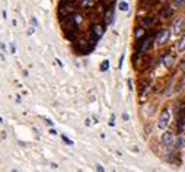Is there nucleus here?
<instances>
[{
    "mask_svg": "<svg viewBox=\"0 0 185 172\" xmlns=\"http://www.w3.org/2000/svg\"><path fill=\"white\" fill-rule=\"evenodd\" d=\"M169 121H170V112H169V110H165V111L162 112L159 121H157V127H159L160 130H166Z\"/></svg>",
    "mask_w": 185,
    "mask_h": 172,
    "instance_id": "f257e3e1",
    "label": "nucleus"
},
{
    "mask_svg": "<svg viewBox=\"0 0 185 172\" xmlns=\"http://www.w3.org/2000/svg\"><path fill=\"white\" fill-rule=\"evenodd\" d=\"M169 37H170V31H169V29H162V31L159 32V35H157V44H159V45L165 44V42L169 40Z\"/></svg>",
    "mask_w": 185,
    "mask_h": 172,
    "instance_id": "f03ea898",
    "label": "nucleus"
},
{
    "mask_svg": "<svg viewBox=\"0 0 185 172\" xmlns=\"http://www.w3.org/2000/svg\"><path fill=\"white\" fill-rule=\"evenodd\" d=\"M162 144H165V146H172L173 144V134L170 133V131H165L163 134H162Z\"/></svg>",
    "mask_w": 185,
    "mask_h": 172,
    "instance_id": "7ed1b4c3",
    "label": "nucleus"
},
{
    "mask_svg": "<svg viewBox=\"0 0 185 172\" xmlns=\"http://www.w3.org/2000/svg\"><path fill=\"white\" fill-rule=\"evenodd\" d=\"M184 29H185V21H184L182 18H179V19L175 22V25H173V32L178 35V34H181Z\"/></svg>",
    "mask_w": 185,
    "mask_h": 172,
    "instance_id": "20e7f679",
    "label": "nucleus"
},
{
    "mask_svg": "<svg viewBox=\"0 0 185 172\" xmlns=\"http://www.w3.org/2000/svg\"><path fill=\"white\" fill-rule=\"evenodd\" d=\"M112 22H114V10L109 9L105 13V25H111Z\"/></svg>",
    "mask_w": 185,
    "mask_h": 172,
    "instance_id": "39448f33",
    "label": "nucleus"
},
{
    "mask_svg": "<svg viewBox=\"0 0 185 172\" xmlns=\"http://www.w3.org/2000/svg\"><path fill=\"white\" fill-rule=\"evenodd\" d=\"M176 50L179 51V53H182V51H185V34L178 40V42H176Z\"/></svg>",
    "mask_w": 185,
    "mask_h": 172,
    "instance_id": "423d86ee",
    "label": "nucleus"
},
{
    "mask_svg": "<svg viewBox=\"0 0 185 172\" xmlns=\"http://www.w3.org/2000/svg\"><path fill=\"white\" fill-rule=\"evenodd\" d=\"M163 63H165L166 67H170V66L173 64V57H172V55H166V57L163 58Z\"/></svg>",
    "mask_w": 185,
    "mask_h": 172,
    "instance_id": "0eeeda50",
    "label": "nucleus"
},
{
    "mask_svg": "<svg viewBox=\"0 0 185 172\" xmlns=\"http://www.w3.org/2000/svg\"><path fill=\"white\" fill-rule=\"evenodd\" d=\"M92 6H94V2H92V0H82V8L90 9Z\"/></svg>",
    "mask_w": 185,
    "mask_h": 172,
    "instance_id": "6e6552de",
    "label": "nucleus"
},
{
    "mask_svg": "<svg viewBox=\"0 0 185 172\" xmlns=\"http://www.w3.org/2000/svg\"><path fill=\"white\" fill-rule=\"evenodd\" d=\"M109 69V60H104L101 64V71H107Z\"/></svg>",
    "mask_w": 185,
    "mask_h": 172,
    "instance_id": "1a4fd4ad",
    "label": "nucleus"
},
{
    "mask_svg": "<svg viewBox=\"0 0 185 172\" xmlns=\"http://www.w3.org/2000/svg\"><path fill=\"white\" fill-rule=\"evenodd\" d=\"M184 143H185L184 137H182V136H179V137H178V140H176V147H178V149H182V147H184Z\"/></svg>",
    "mask_w": 185,
    "mask_h": 172,
    "instance_id": "9d476101",
    "label": "nucleus"
},
{
    "mask_svg": "<svg viewBox=\"0 0 185 172\" xmlns=\"http://www.w3.org/2000/svg\"><path fill=\"white\" fill-rule=\"evenodd\" d=\"M120 10L127 12V10H128V3H127V2H121V3H120Z\"/></svg>",
    "mask_w": 185,
    "mask_h": 172,
    "instance_id": "9b49d317",
    "label": "nucleus"
},
{
    "mask_svg": "<svg viewBox=\"0 0 185 172\" xmlns=\"http://www.w3.org/2000/svg\"><path fill=\"white\" fill-rule=\"evenodd\" d=\"M163 15H166L165 18H169V15H172V9H170V8L165 9V10H163Z\"/></svg>",
    "mask_w": 185,
    "mask_h": 172,
    "instance_id": "f8f14e48",
    "label": "nucleus"
},
{
    "mask_svg": "<svg viewBox=\"0 0 185 172\" xmlns=\"http://www.w3.org/2000/svg\"><path fill=\"white\" fill-rule=\"evenodd\" d=\"M63 140H64V141H66V143H67V144H69V146H73V141H71V140H70V139H67V137H66V136H63Z\"/></svg>",
    "mask_w": 185,
    "mask_h": 172,
    "instance_id": "ddd939ff",
    "label": "nucleus"
},
{
    "mask_svg": "<svg viewBox=\"0 0 185 172\" xmlns=\"http://www.w3.org/2000/svg\"><path fill=\"white\" fill-rule=\"evenodd\" d=\"M10 53H12V54H15V53H16V47H15V44H13V42H10Z\"/></svg>",
    "mask_w": 185,
    "mask_h": 172,
    "instance_id": "4468645a",
    "label": "nucleus"
},
{
    "mask_svg": "<svg viewBox=\"0 0 185 172\" xmlns=\"http://www.w3.org/2000/svg\"><path fill=\"white\" fill-rule=\"evenodd\" d=\"M0 50H2L3 53H8V48H6V45L3 42H0Z\"/></svg>",
    "mask_w": 185,
    "mask_h": 172,
    "instance_id": "2eb2a0df",
    "label": "nucleus"
},
{
    "mask_svg": "<svg viewBox=\"0 0 185 172\" xmlns=\"http://www.w3.org/2000/svg\"><path fill=\"white\" fill-rule=\"evenodd\" d=\"M123 61H124V54L121 55V58H120V64H118V69H123Z\"/></svg>",
    "mask_w": 185,
    "mask_h": 172,
    "instance_id": "dca6fc26",
    "label": "nucleus"
},
{
    "mask_svg": "<svg viewBox=\"0 0 185 172\" xmlns=\"http://www.w3.org/2000/svg\"><path fill=\"white\" fill-rule=\"evenodd\" d=\"M96 171H99V172H104V171H105V168H104L102 165H96Z\"/></svg>",
    "mask_w": 185,
    "mask_h": 172,
    "instance_id": "f3484780",
    "label": "nucleus"
},
{
    "mask_svg": "<svg viewBox=\"0 0 185 172\" xmlns=\"http://www.w3.org/2000/svg\"><path fill=\"white\" fill-rule=\"evenodd\" d=\"M141 32H143V31H141L140 28H139V29H136V38H139V37L141 35Z\"/></svg>",
    "mask_w": 185,
    "mask_h": 172,
    "instance_id": "a211bd4d",
    "label": "nucleus"
},
{
    "mask_svg": "<svg viewBox=\"0 0 185 172\" xmlns=\"http://www.w3.org/2000/svg\"><path fill=\"white\" fill-rule=\"evenodd\" d=\"M31 22H32V24H34L35 26H38V22H37V19H35L34 16H32V19H31Z\"/></svg>",
    "mask_w": 185,
    "mask_h": 172,
    "instance_id": "6ab92c4d",
    "label": "nucleus"
},
{
    "mask_svg": "<svg viewBox=\"0 0 185 172\" xmlns=\"http://www.w3.org/2000/svg\"><path fill=\"white\" fill-rule=\"evenodd\" d=\"M45 124H47V126H53V121L48 120V118H45Z\"/></svg>",
    "mask_w": 185,
    "mask_h": 172,
    "instance_id": "aec40b11",
    "label": "nucleus"
},
{
    "mask_svg": "<svg viewBox=\"0 0 185 172\" xmlns=\"http://www.w3.org/2000/svg\"><path fill=\"white\" fill-rule=\"evenodd\" d=\"M128 89H130V91H133V83H131V80H130V79H128Z\"/></svg>",
    "mask_w": 185,
    "mask_h": 172,
    "instance_id": "412c9836",
    "label": "nucleus"
},
{
    "mask_svg": "<svg viewBox=\"0 0 185 172\" xmlns=\"http://www.w3.org/2000/svg\"><path fill=\"white\" fill-rule=\"evenodd\" d=\"M34 32H35V28H34V26H32V28H31V29H29V31H28V34H29V35H31V34H34Z\"/></svg>",
    "mask_w": 185,
    "mask_h": 172,
    "instance_id": "4be33fe9",
    "label": "nucleus"
},
{
    "mask_svg": "<svg viewBox=\"0 0 185 172\" xmlns=\"http://www.w3.org/2000/svg\"><path fill=\"white\" fill-rule=\"evenodd\" d=\"M184 2H185V0H176V5H178V6H179V5H182V3H184Z\"/></svg>",
    "mask_w": 185,
    "mask_h": 172,
    "instance_id": "5701e85b",
    "label": "nucleus"
},
{
    "mask_svg": "<svg viewBox=\"0 0 185 172\" xmlns=\"http://www.w3.org/2000/svg\"><path fill=\"white\" fill-rule=\"evenodd\" d=\"M2 15H3V18H5V19H8V13H6V10H3V13H2Z\"/></svg>",
    "mask_w": 185,
    "mask_h": 172,
    "instance_id": "b1692460",
    "label": "nucleus"
},
{
    "mask_svg": "<svg viewBox=\"0 0 185 172\" xmlns=\"http://www.w3.org/2000/svg\"><path fill=\"white\" fill-rule=\"evenodd\" d=\"M55 63H57V64H58V66H60V67H63V63H61V61H60V60H55Z\"/></svg>",
    "mask_w": 185,
    "mask_h": 172,
    "instance_id": "393cba45",
    "label": "nucleus"
},
{
    "mask_svg": "<svg viewBox=\"0 0 185 172\" xmlns=\"http://www.w3.org/2000/svg\"><path fill=\"white\" fill-rule=\"evenodd\" d=\"M2 123H3V118H2V117H0V124H2Z\"/></svg>",
    "mask_w": 185,
    "mask_h": 172,
    "instance_id": "a878e982",
    "label": "nucleus"
}]
</instances>
